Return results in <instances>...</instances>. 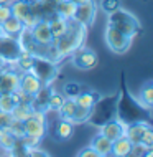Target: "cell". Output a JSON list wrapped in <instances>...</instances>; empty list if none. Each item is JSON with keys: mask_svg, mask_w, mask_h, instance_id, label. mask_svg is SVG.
Segmentation results:
<instances>
[{"mask_svg": "<svg viewBox=\"0 0 153 157\" xmlns=\"http://www.w3.org/2000/svg\"><path fill=\"white\" fill-rule=\"evenodd\" d=\"M8 131H10L15 137H23V121L13 119L12 124H10V127H8Z\"/></svg>", "mask_w": 153, "mask_h": 157, "instance_id": "cell-37", "label": "cell"}, {"mask_svg": "<svg viewBox=\"0 0 153 157\" xmlns=\"http://www.w3.org/2000/svg\"><path fill=\"white\" fill-rule=\"evenodd\" d=\"M117 98H118V94L99 98V99L96 101V104L92 106L91 116H89L87 122H91L92 126L99 127V126L104 124V122L117 117Z\"/></svg>", "mask_w": 153, "mask_h": 157, "instance_id": "cell-4", "label": "cell"}, {"mask_svg": "<svg viewBox=\"0 0 153 157\" xmlns=\"http://www.w3.org/2000/svg\"><path fill=\"white\" fill-rule=\"evenodd\" d=\"M105 41H107V46L112 50L114 53L117 55H124L127 53V50L130 48L132 45V36L122 33L120 30L107 25V30H105Z\"/></svg>", "mask_w": 153, "mask_h": 157, "instance_id": "cell-7", "label": "cell"}, {"mask_svg": "<svg viewBox=\"0 0 153 157\" xmlns=\"http://www.w3.org/2000/svg\"><path fill=\"white\" fill-rule=\"evenodd\" d=\"M142 144H145V146H148V147H153V129L150 126L147 127V131L142 136Z\"/></svg>", "mask_w": 153, "mask_h": 157, "instance_id": "cell-40", "label": "cell"}, {"mask_svg": "<svg viewBox=\"0 0 153 157\" xmlns=\"http://www.w3.org/2000/svg\"><path fill=\"white\" fill-rule=\"evenodd\" d=\"M71 61H73V65L76 68H79L82 71H87V70H94L97 66L99 58H97V53L94 50H91V48L82 45L81 48H78L71 55Z\"/></svg>", "mask_w": 153, "mask_h": 157, "instance_id": "cell-9", "label": "cell"}, {"mask_svg": "<svg viewBox=\"0 0 153 157\" xmlns=\"http://www.w3.org/2000/svg\"><path fill=\"white\" fill-rule=\"evenodd\" d=\"M22 45H20L18 38L10 36V35H0V58L7 63V65H13L16 58L22 53Z\"/></svg>", "mask_w": 153, "mask_h": 157, "instance_id": "cell-8", "label": "cell"}, {"mask_svg": "<svg viewBox=\"0 0 153 157\" xmlns=\"http://www.w3.org/2000/svg\"><path fill=\"white\" fill-rule=\"evenodd\" d=\"M130 147H132V142L125 137V136H122V137L112 141V152H110V155L127 157V155L130 154Z\"/></svg>", "mask_w": 153, "mask_h": 157, "instance_id": "cell-22", "label": "cell"}, {"mask_svg": "<svg viewBox=\"0 0 153 157\" xmlns=\"http://www.w3.org/2000/svg\"><path fill=\"white\" fill-rule=\"evenodd\" d=\"M100 8L105 13H112V12L122 8V0H100Z\"/></svg>", "mask_w": 153, "mask_h": 157, "instance_id": "cell-33", "label": "cell"}, {"mask_svg": "<svg viewBox=\"0 0 153 157\" xmlns=\"http://www.w3.org/2000/svg\"><path fill=\"white\" fill-rule=\"evenodd\" d=\"M148 126H150V122H145V121L130 122V124H127L125 137L129 139L132 144H135V142H142V136H143V132L147 131V127H148Z\"/></svg>", "mask_w": 153, "mask_h": 157, "instance_id": "cell-18", "label": "cell"}, {"mask_svg": "<svg viewBox=\"0 0 153 157\" xmlns=\"http://www.w3.org/2000/svg\"><path fill=\"white\" fill-rule=\"evenodd\" d=\"M0 35H2V30H0Z\"/></svg>", "mask_w": 153, "mask_h": 157, "instance_id": "cell-46", "label": "cell"}, {"mask_svg": "<svg viewBox=\"0 0 153 157\" xmlns=\"http://www.w3.org/2000/svg\"><path fill=\"white\" fill-rule=\"evenodd\" d=\"M33 38L36 40V43L40 45H49L53 43V35H51V30H49V25H48V20H38V22L30 28Z\"/></svg>", "mask_w": 153, "mask_h": 157, "instance_id": "cell-15", "label": "cell"}, {"mask_svg": "<svg viewBox=\"0 0 153 157\" xmlns=\"http://www.w3.org/2000/svg\"><path fill=\"white\" fill-rule=\"evenodd\" d=\"M74 12H76V3L69 2V0H58L56 2V7H54V13L56 15L63 17L66 20H73Z\"/></svg>", "mask_w": 153, "mask_h": 157, "instance_id": "cell-23", "label": "cell"}, {"mask_svg": "<svg viewBox=\"0 0 153 157\" xmlns=\"http://www.w3.org/2000/svg\"><path fill=\"white\" fill-rule=\"evenodd\" d=\"M27 151H28V146L25 144L23 137H16L13 146H12V149L8 151V154L15 155V157H22V155H27Z\"/></svg>", "mask_w": 153, "mask_h": 157, "instance_id": "cell-31", "label": "cell"}, {"mask_svg": "<svg viewBox=\"0 0 153 157\" xmlns=\"http://www.w3.org/2000/svg\"><path fill=\"white\" fill-rule=\"evenodd\" d=\"M46 134V113L35 111L23 121V141L28 147L38 146Z\"/></svg>", "mask_w": 153, "mask_h": 157, "instance_id": "cell-3", "label": "cell"}, {"mask_svg": "<svg viewBox=\"0 0 153 157\" xmlns=\"http://www.w3.org/2000/svg\"><path fill=\"white\" fill-rule=\"evenodd\" d=\"M31 106H30V103H16L15 108L10 111L12 117L13 119H18V121H25L27 117L31 114Z\"/></svg>", "mask_w": 153, "mask_h": 157, "instance_id": "cell-29", "label": "cell"}, {"mask_svg": "<svg viewBox=\"0 0 153 157\" xmlns=\"http://www.w3.org/2000/svg\"><path fill=\"white\" fill-rule=\"evenodd\" d=\"M43 86V83L36 78L31 71H25V73L20 75V83H18V90H22L23 93L33 96L35 93Z\"/></svg>", "mask_w": 153, "mask_h": 157, "instance_id": "cell-17", "label": "cell"}, {"mask_svg": "<svg viewBox=\"0 0 153 157\" xmlns=\"http://www.w3.org/2000/svg\"><path fill=\"white\" fill-rule=\"evenodd\" d=\"M96 15H97V3L94 0H87L84 3L76 5V12H74L73 20L76 23L82 25L84 28H91L94 20H96Z\"/></svg>", "mask_w": 153, "mask_h": 157, "instance_id": "cell-10", "label": "cell"}, {"mask_svg": "<svg viewBox=\"0 0 153 157\" xmlns=\"http://www.w3.org/2000/svg\"><path fill=\"white\" fill-rule=\"evenodd\" d=\"M48 25H49V30H51V35H53V40H56L66 32L67 25H69V20L63 18L56 13H53L48 18Z\"/></svg>", "mask_w": 153, "mask_h": 157, "instance_id": "cell-21", "label": "cell"}, {"mask_svg": "<svg viewBox=\"0 0 153 157\" xmlns=\"http://www.w3.org/2000/svg\"><path fill=\"white\" fill-rule=\"evenodd\" d=\"M99 127H100V134L102 136H105L107 139H110V141H115V139L125 136L127 124L122 122L120 119H117V117H114V119L104 122V124L99 126Z\"/></svg>", "mask_w": 153, "mask_h": 157, "instance_id": "cell-14", "label": "cell"}, {"mask_svg": "<svg viewBox=\"0 0 153 157\" xmlns=\"http://www.w3.org/2000/svg\"><path fill=\"white\" fill-rule=\"evenodd\" d=\"M15 136L10 132V131H5V132L2 134V137H0V147L2 149H5L7 152L12 149V146H13V142H15Z\"/></svg>", "mask_w": 153, "mask_h": 157, "instance_id": "cell-34", "label": "cell"}, {"mask_svg": "<svg viewBox=\"0 0 153 157\" xmlns=\"http://www.w3.org/2000/svg\"><path fill=\"white\" fill-rule=\"evenodd\" d=\"M76 108H78V104H76L74 98H64V101H63V104L59 106L58 113H59V116H61L63 119L71 121V119H73V116H74Z\"/></svg>", "mask_w": 153, "mask_h": 157, "instance_id": "cell-26", "label": "cell"}, {"mask_svg": "<svg viewBox=\"0 0 153 157\" xmlns=\"http://www.w3.org/2000/svg\"><path fill=\"white\" fill-rule=\"evenodd\" d=\"M99 94H97L96 91H79V94L74 96V101L78 106H82V108H89L92 109V106L96 104V101L99 99Z\"/></svg>", "mask_w": 153, "mask_h": 157, "instance_id": "cell-24", "label": "cell"}, {"mask_svg": "<svg viewBox=\"0 0 153 157\" xmlns=\"http://www.w3.org/2000/svg\"><path fill=\"white\" fill-rule=\"evenodd\" d=\"M16 103H20L16 91H13V93H0V111L10 113L12 109L15 108Z\"/></svg>", "mask_w": 153, "mask_h": 157, "instance_id": "cell-25", "label": "cell"}, {"mask_svg": "<svg viewBox=\"0 0 153 157\" xmlns=\"http://www.w3.org/2000/svg\"><path fill=\"white\" fill-rule=\"evenodd\" d=\"M30 71L43 84H51L59 75L58 63L53 60H48V58H43V56H35Z\"/></svg>", "mask_w": 153, "mask_h": 157, "instance_id": "cell-6", "label": "cell"}, {"mask_svg": "<svg viewBox=\"0 0 153 157\" xmlns=\"http://www.w3.org/2000/svg\"><path fill=\"white\" fill-rule=\"evenodd\" d=\"M138 101L145 106V108L151 109V106H153V83L151 81H148L142 86L140 94H138Z\"/></svg>", "mask_w": 153, "mask_h": 157, "instance_id": "cell-27", "label": "cell"}, {"mask_svg": "<svg viewBox=\"0 0 153 157\" xmlns=\"http://www.w3.org/2000/svg\"><path fill=\"white\" fill-rule=\"evenodd\" d=\"M33 60H35V56H33L31 53H28V52L23 50L13 65H15V68L20 71V73H25V71H30V68H31V65H33Z\"/></svg>", "mask_w": 153, "mask_h": 157, "instance_id": "cell-28", "label": "cell"}, {"mask_svg": "<svg viewBox=\"0 0 153 157\" xmlns=\"http://www.w3.org/2000/svg\"><path fill=\"white\" fill-rule=\"evenodd\" d=\"M109 25L132 38L135 35H138L140 30H142V25H140L138 18L133 13L124 10V8H118V10L109 13Z\"/></svg>", "mask_w": 153, "mask_h": 157, "instance_id": "cell-5", "label": "cell"}, {"mask_svg": "<svg viewBox=\"0 0 153 157\" xmlns=\"http://www.w3.org/2000/svg\"><path fill=\"white\" fill-rule=\"evenodd\" d=\"M117 119L125 124L137 121L150 122V109L145 108L133 96H130L129 91H122L117 98Z\"/></svg>", "mask_w": 153, "mask_h": 157, "instance_id": "cell-2", "label": "cell"}, {"mask_svg": "<svg viewBox=\"0 0 153 157\" xmlns=\"http://www.w3.org/2000/svg\"><path fill=\"white\" fill-rule=\"evenodd\" d=\"M86 35H87V28L76 23L74 20H69V25H67L66 32L59 38L53 40V45L59 55V60H64V58L71 56L76 50L81 48L84 45Z\"/></svg>", "mask_w": 153, "mask_h": 157, "instance_id": "cell-1", "label": "cell"}, {"mask_svg": "<svg viewBox=\"0 0 153 157\" xmlns=\"http://www.w3.org/2000/svg\"><path fill=\"white\" fill-rule=\"evenodd\" d=\"M73 132H74V124L71 121H67V119H63V117L58 119L53 124V127H51V134H53V137L56 139V141H59V142L69 141Z\"/></svg>", "mask_w": 153, "mask_h": 157, "instance_id": "cell-16", "label": "cell"}, {"mask_svg": "<svg viewBox=\"0 0 153 157\" xmlns=\"http://www.w3.org/2000/svg\"><path fill=\"white\" fill-rule=\"evenodd\" d=\"M10 15H12L10 5H3V3H0V23H2L3 20H7Z\"/></svg>", "mask_w": 153, "mask_h": 157, "instance_id": "cell-41", "label": "cell"}, {"mask_svg": "<svg viewBox=\"0 0 153 157\" xmlns=\"http://www.w3.org/2000/svg\"><path fill=\"white\" fill-rule=\"evenodd\" d=\"M15 0H0V3H3V5H12Z\"/></svg>", "mask_w": 153, "mask_h": 157, "instance_id": "cell-43", "label": "cell"}, {"mask_svg": "<svg viewBox=\"0 0 153 157\" xmlns=\"http://www.w3.org/2000/svg\"><path fill=\"white\" fill-rule=\"evenodd\" d=\"M27 2H33V0H27Z\"/></svg>", "mask_w": 153, "mask_h": 157, "instance_id": "cell-45", "label": "cell"}, {"mask_svg": "<svg viewBox=\"0 0 153 157\" xmlns=\"http://www.w3.org/2000/svg\"><path fill=\"white\" fill-rule=\"evenodd\" d=\"M63 101H64V96H61L59 93L53 91L49 96V109H53V111H58L59 106L63 104Z\"/></svg>", "mask_w": 153, "mask_h": 157, "instance_id": "cell-35", "label": "cell"}, {"mask_svg": "<svg viewBox=\"0 0 153 157\" xmlns=\"http://www.w3.org/2000/svg\"><path fill=\"white\" fill-rule=\"evenodd\" d=\"M51 93H53V90H51L49 84H43V86L31 96V101H30L31 109L41 111V113H48L49 111V96H51Z\"/></svg>", "mask_w": 153, "mask_h": 157, "instance_id": "cell-13", "label": "cell"}, {"mask_svg": "<svg viewBox=\"0 0 153 157\" xmlns=\"http://www.w3.org/2000/svg\"><path fill=\"white\" fill-rule=\"evenodd\" d=\"M79 91H81L79 83H66L64 90H63V93H64L66 98H74L76 94H79Z\"/></svg>", "mask_w": 153, "mask_h": 157, "instance_id": "cell-36", "label": "cell"}, {"mask_svg": "<svg viewBox=\"0 0 153 157\" xmlns=\"http://www.w3.org/2000/svg\"><path fill=\"white\" fill-rule=\"evenodd\" d=\"M69 2H73V3H76V5H79V3H84V2H87V0H69Z\"/></svg>", "mask_w": 153, "mask_h": 157, "instance_id": "cell-44", "label": "cell"}, {"mask_svg": "<svg viewBox=\"0 0 153 157\" xmlns=\"http://www.w3.org/2000/svg\"><path fill=\"white\" fill-rule=\"evenodd\" d=\"M78 155H79V157H99V155H97V152L92 149L91 146L86 147V149H82V151H79Z\"/></svg>", "mask_w": 153, "mask_h": 157, "instance_id": "cell-42", "label": "cell"}, {"mask_svg": "<svg viewBox=\"0 0 153 157\" xmlns=\"http://www.w3.org/2000/svg\"><path fill=\"white\" fill-rule=\"evenodd\" d=\"M0 30H2L3 35H10V36H18L23 30V23L20 22L16 17L10 15L7 20H3L0 23Z\"/></svg>", "mask_w": 153, "mask_h": 157, "instance_id": "cell-20", "label": "cell"}, {"mask_svg": "<svg viewBox=\"0 0 153 157\" xmlns=\"http://www.w3.org/2000/svg\"><path fill=\"white\" fill-rule=\"evenodd\" d=\"M12 121H13V117H12L10 113L0 111V129H2V131H8V127H10Z\"/></svg>", "mask_w": 153, "mask_h": 157, "instance_id": "cell-38", "label": "cell"}, {"mask_svg": "<svg viewBox=\"0 0 153 157\" xmlns=\"http://www.w3.org/2000/svg\"><path fill=\"white\" fill-rule=\"evenodd\" d=\"M89 116H91V109L89 108H82V106H78L74 111V116L73 119H71V122L73 124H82V122H87Z\"/></svg>", "mask_w": 153, "mask_h": 157, "instance_id": "cell-32", "label": "cell"}, {"mask_svg": "<svg viewBox=\"0 0 153 157\" xmlns=\"http://www.w3.org/2000/svg\"><path fill=\"white\" fill-rule=\"evenodd\" d=\"M27 155H30V157H49V152L43 151L40 146H31V147H28Z\"/></svg>", "mask_w": 153, "mask_h": 157, "instance_id": "cell-39", "label": "cell"}, {"mask_svg": "<svg viewBox=\"0 0 153 157\" xmlns=\"http://www.w3.org/2000/svg\"><path fill=\"white\" fill-rule=\"evenodd\" d=\"M91 147L97 152L99 157H107V155H110V152H112V141L99 132L97 136H94V139L91 141Z\"/></svg>", "mask_w": 153, "mask_h": 157, "instance_id": "cell-19", "label": "cell"}, {"mask_svg": "<svg viewBox=\"0 0 153 157\" xmlns=\"http://www.w3.org/2000/svg\"><path fill=\"white\" fill-rule=\"evenodd\" d=\"M20 71L15 65H7L0 71V93H13L18 90L20 83Z\"/></svg>", "mask_w": 153, "mask_h": 157, "instance_id": "cell-12", "label": "cell"}, {"mask_svg": "<svg viewBox=\"0 0 153 157\" xmlns=\"http://www.w3.org/2000/svg\"><path fill=\"white\" fill-rule=\"evenodd\" d=\"M10 8H12V15L16 17V18L23 23V27L31 28L33 25L38 22V18L35 17V13H33L31 2H27V0H15L10 5Z\"/></svg>", "mask_w": 153, "mask_h": 157, "instance_id": "cell-11", "label": "cell"}, {"mask_svg": "<svg viewBox=\"0 0 153 157\" xmlns=\"http://www.w3.org/2000/svg\"><path fill=\"white\" fill-rule=\"evenodd\" d=\"M130 157H145V155H153V147H148L142 142H135L130 147Z\"/></svg>", "mask_w": 153, "mask_h": 157, "instance_id": "cell-30", "label": "cell"}]
</instances>
